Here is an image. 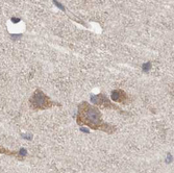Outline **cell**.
I'll return each mask as SVG.
<instances>
[{
    "label": "cell",
    "instance_id": "8992f818",
    "mask_svg": "<svg viewBox=\"0 0 174 173\" xmlns=\"http://www.w3.org/2000/svg\"><path fill=\"white\" fill-rule=\"evenodd\" d=\"M150 68H151V64H150V63H148V64H144V65H143L144 71H148Z\"/></svg>",
    "mask_w": 174,
    "mask_h": 173
},
{
    "label": "cell",
    "instance_id": "6da1fadb",
    "mask_svg": "<svg viewBox=\"0 0 174 173\" xmlns=\"http://www.w3.org/2000/svg\"><path fill=\"white\" fill-rule=\"evenodd\" d=\"M76 123L79 126L86 125L93 130H100L109 135L116 133L117 126L103 121L102 113L97 106H92L88 101H83L78 104Z\"/></svg>",
    "mask_w": 174,
    "mask_h": 173
},
{
    "label": "cell",
    "instance_id": "277c9868",
    "mask_svg": "<svg viewBox=\"0 0 174 173\" xmlns=\"http://www.w3.org/2000/svg\"><path fill=\"white\" fill-rule=\"evenodd\" d=\"M110 98L114 102H118V103H122L126 106V104L130 103L131 98L126 94L125 91L120 90V89H117V90H113L112 91V95H110Z\"/></svg>",
    "mask_w": 174,
    "mask_h": 173
},
{
    "label": "cell",
    "instance_id": "52a82bcc",
    "mask_svg": "<svg viewBox=\"0 0 174 173\" xmlns=\"http://www.w3.org/2000/svg\"><path fill=\"white\" fill-rule=\"evenodd\" d=\"M12 22L13 23H18V22H20V19L19 18H12Z\"/></svg>",
    "mask_w": 174,
    "mask_h": 173
},
{
    "label": "cell",
    "instance_id": "7a4b0ae2",
    "mask_svg": "<svg viewBox=\"0 0 174 173\" xmlns=\"http://www.w3.org/2000/svg\"><path fill=\"white\" fill-rule=\"evenodd\" d=\"M29 107L30 110L35 112L39 111H46L55 106H60V103L59 102H55L52 100L51 98L46 95L41 89H37L29 97Z\"/></svg>",
    "mask_w": 174,
    "mask_h": 173
},
{
    "label": "cell",
    "instance_id": "3957f363",
    "mask_svg": "<svg viewBox=\"0 0 174 173\" xmlns=\"http://www.w3.org/2000/svg\"><path fill=\"white\" fill-rule=\"evenodd\" d=\"M92 103L95 104V106H99L101 109L104 110H114V111H118L119 113H125V111H123L121 107H119L117 104L112 103V101L107 98L106 94L104 93H99L97 95H91V98H90Z\"/></svg>",
    "mask_w": 174,
    "mask_h": 173
},
{
    "label": "cell",
    "instance_id": "5b68a950",
    "mask_svg": "<svg viewBox=\"0 0 174 173\" xmlns=\"http://www.w3.org/2000/svg\"><path fill=\"white\" fill-rule=\"evenodd\" d=\"M1 154H5V156H15V158H17L19 161H24L25 158L24 156H21L20 151H12V150H9V149H6L5 147H2L1 145H0V156Z\"/></svg>",
    "mask_w": 174,
    "mask_h": 173
}]
</instances>
